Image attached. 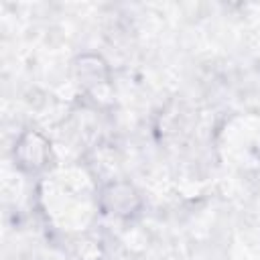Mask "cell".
<instances>
[{
  "label": "cell",
  "instance_id": "1",
  "mask_svg": "<svg viewBox=\"0 0 260 260\" xmlns=\"http://www.w3.org/2000/svg\"><path fill=\"white\" fill-rule=\"evenodd\" d=\"M14 160L26 173L43 171L51 160V142L39 130H24L16 140Z\"/></svg>",
  "mask_w": 260,
  "mask_h": 260
},
{
  "label": "cell",
  "instance_id": "2",
  "mask_svg": "<svg viewBox=\"0 0 260 260\" xmlns=\"http://www.w3.org/2000/svg\"><path fill=\"white\" fill-rule=\"evenodd\" d=\"M100 203L104 213H110L114 217H130L140 209V195L130 183L118 181L104 187Z\"/></svg>",
  "mask_w": 260,
  "mask_h": 260
},
{
  "label": "cell",
  "instance_id": "3",
  "mask_svg": "<svg viewBox=\"0 0 260 260\" xmlns=\"http://www.w3.org/2000/svg\"><path fill=\"white\" fill-rule=\"evenodd\" d=\"M77 77L81 79L83 85H98V83H106L110 77L108 65L102 61V57L98 55H81L75 65H73Z\"/></svg>",
  "mask_w": 260,
  "mask_h": 260
}]
</instances>
